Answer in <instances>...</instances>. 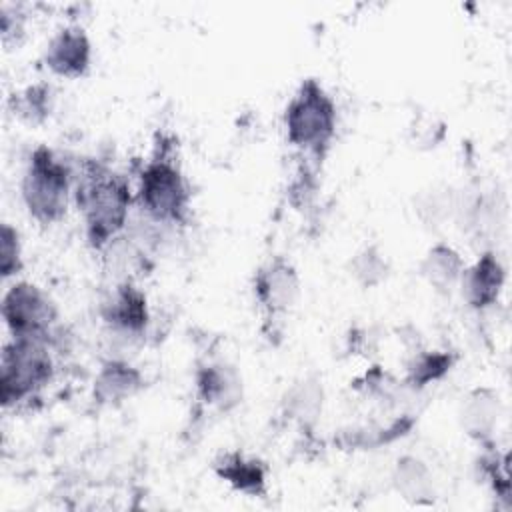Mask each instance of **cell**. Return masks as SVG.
<instances>
[{
    "mask_svg": "<svg viewBox=\"0 0 512 512\" xmlns=\"http://www.w3.org/2000/svg\"><path fill=\"white\" fill-rule=\"evenodd\" d=\"M76 204L84 218L88 244L104 250L128 224L132 192L122 176L88 160L76 186Z\"/></svg>",
    "mask_w": 512,
    "mask_h": 512,
    "instance_id": "obj_1",
    "label": "cell"
},
{
    "mask_svg": "<svg viewBox=\"0 0 512 512\" xmlns=\"http://www.w3.org/2000/svg\"><path fill=\"white\" fill-rule=\"evenodd\" d=\"M336 104L316 78H306L284 110L288 142L304 154L322 158L336 134Z\"/></svg>",
    "mask_w": 512,
    "mask_h": 512,
    "instance_id": "obj_2",
    "label": "cell"
},
{
    "mask_svg": "<svg viewBox=\"0 0 512 512\" xmlns=\"http://www.w3.org/2000/svg\"><path fill=\"white\" fill-rule=\"evenodd\" d=\"M138 202L146 216L158 224H184L190 206V188L166 144H158L154 156L140 172Z\"/></svg>",
    "mask_w": 512,
    "mask_h": 512,
    "instance_id": "obj_3",
    "label": "cell"
},
{
    "mask_svg": "<svg viewBox=\"0 0 512 512\" xmlns=\"http://www.w3.org/2000/svg\"><path fill=\"white\" fill-rule=\"evenodd\" d=\"M70 184V166L48 146L34 148L22 178V200L28 214L40 224H54L64 218Z\"/></svg>",
    "mask_w": 512,
    "mask_h": 512,
    "instance_id": "obj_4",
    "label": "cell"
},
{
    "mask_svg": "<svg viewBox=\"0 0 512 512\" xmlns=\"http://www.w3.org/2000/svg\"><path fill=\"white\" fill-rule=\"evenodd\" d=\"M54 374L50 340L12 338L2 352L0 362V402L4 408L34 396Z\"/></svg>",
    "mask_w": 512,
    "mask_h": 512,
    "instance_id": "obj_5",
    "label": "cell"
},
{
    "mask_svg": "<svg viewBox=\"0 0 512 512\" xmlns=\"http://www.w3.org/2000/svg\"><path fill=\"white\" fill-rule=\"evenodd\" d=\"M2 318L12 338H44L52 342L58 312L48 294L32 282H16L2 298Z\"/></svg>",
    "mask_w": 512,
    "mask_h": 512,
    "instance_id": "obj_6",
    "label": "cell"
},
{
    "mask_svg": "<svg viewBox=\"0 0 512 512\" xmlns=\"http://www.w3.org/2000/svg\"><path fill=\"white\" fill-rule=\"evenodd\" d=\"M254 294L268 320L290 312L300 296V278L290 260L274 256L254 274Z\"/></svg>",
    "mask_w": 512,
    "mask_h": 512,
    "instance_id": "obj_7",
    "label": "cell"
},
{
    "mask_svg": "<svg viewBox=\"0 0 512 512\" xmlns=\"http://www.w3.org/2000/svg\"><path fill=\"white\" fill-rule=\"evenodd\" d=\"M100 316L118 334L142 336L150 322L146 294L132 280H122L104 296Z\"/></svg>",
    "mask_w": 512,
    "mask_h": 512,
    "instance_id": "obj_8",
    "label": "cell"
},
{
    "mask_svg": "<svg viewBox=\"0 0 512 512\" xmlns=\"http://www.w3.org/2000/svg\"><path fill=\"white\" fill-rule=\"evenodd\" d=\"M92 60V44L80 26L58 30L44 52V64L62 78H80L88 72Z\"/></svg>",
    "mask_w": 512,
    "mask_h": 512,
    "instance_id": "obj_9",
    "label": "cell"
},
{
    "mask_svg": "<svg viewBox=\"0 0 512 512\" xmlns=\"http://www.w3.org/2000/svg\"><path fill=\"white\" fill-rule=\"evenodd\" d=\"M194 380L198 398L220 412H230L242 402V376L228 362L200 364Z\"/></svg>",
    "mask_w": 512,
    "mask_h": 512,
    "instance_id": "obj_10",
    "label": "cell"
},
{
    "mask_svg": "<svg viewBox=\"0 0 512 512\" xmlns=\"http://www.w3.org/2000/svg\"><path fill=\"white\" fill-rule=\"evenodd\" d=\"M144 388L142 372L126 360H106L92 384V398L100 406H120Z\"/></svg>",
    "mask_w": 512,
    "mask_h": 512,
    "instance_id": "obj_11",
    "label": "cell"
},
{
    "mask_svg": "<svg viewBox=\"0 0 512 512\" xmlns=\"http://www.w3.org/2000/svg\"><path fill=\"white\" fill-rule=\"evenodd\" d=\"M504 278V266L498 256L494 252H482V256L462 274V294L474 310H486L498 302Z\"/></svg>",
    "mask_w": 512,
    "mask_h": 512,
    "instance_id": "obj_12",
    "label": "cell"
},
{
    "mask_svg": "<svg viewBox=\"0 0 512 512\" xmlns=\"http://www.w3.org/2000/svg\"><path fill=\"white\" fill-rule=\"evenodd\" d=\"M214 472L236 492L246 496H264L268 490V470L258 458H250L238 450L224 452L214 462Z\"/></svg>",
    "mask_w": 512,
    "mask_h": 512,
    "instance_id": "obj_13",
    "label": "cell"
},
{
    "mask_svg": "<svg viewBox=\"0 0 512 512\" xmlns=\"http://www.w3.org/2000/svg\"><path fill=\"white\" fill-rule=\"evenodd\" d=\"M498 414L500 402L496 392L490 388H476L462 402L460 424L472 440L488 444L498 424Z\"/></svg>",
    "mask_w": 512,
    "mask_h": 512,
    "instance_id": "obj_14",
    "label": "cell"
},
{
    "mask_svg": "<svg viewBox=\"0 0 512 512\" xmlns=\"http://www.w3.org/2000/svg\"><path fill=\"white\" fill-rule=\"evenodd\" d=\"M324 404V390L318 378H302L294 382L284 398H282V410L286 418L294 420L300 428L310 430L316 426Z\"/></svg>",
    "mask_w": 512,
    "mask_h": 512,
    "instance_id": "obj_15",
    "label": "cell"
},
{
    "mask_svg": "<svg viewBox=\"0 0 512 512\" xmlns=\"http://www.w3.org/2000/svg\"><path fill=\"white\" fill-rule=\"evenodd\" d=\"M464 270L466 264L460 252L444 242L434 244L420 262L422 276L440 292H450L456 284H460Z\"/></svg>",
    "mask_w": 512,
    "mask_h": 512,
    "instance_id": "obj_16",
    "label": "cell"
},
{
    "mask_svg": "<svg viewBox=\"0 0 512 512\" xmlns=\"http://www.w3.org/2000/svg\"><path fill=\"white\" fill-rule=\"evenodd\" d=\"M398 494L414 504H426L434 498V478L430 468L416 456H402L392 472Z\"/></svg>",
    "mask_w": 512,
    "mask_h": 512,
    "instance_id": "obj_17",
    "label": "cell"
},
{
    "mask_svg": "<svg viewBox=\"0 0 512 512\" xmlns=\"http://www.w3.org/2000/svg\"><path fill=\"white\" fill-rule=\"evenodd\" d=\"M454 366V356L444 350H422L412 356L406 366V384L420 390L440 378H444Z\"/></svg>",
    "mask_w": 512,
    "mask_h": 512,
    "instance_id": "obj_18",
    "label": "cell"
},
{
    "mask_svg": "<svg viewBox=\"0 0 512 512\" xmlns=\"http://www.w3.org/2000/svg\"><path fill=\"white\" fill-rule=\"evenodd\" d=\"M412 426H414V418L400 416L392 420L388 426H368V428H354L350 432H344L338 438V442L344 448H376L406 436Z\"/></svg>",
    "mask_w": 512,
    "mask_h": 512,
    "instance_id": "obj_19",
    "label": "cell"
},
{
    "mask_svg": "<svg viewBox=\"0 0 512 512\" xmlns=\"http://www.w3.org/2000/svg\"><path fill=\"white\" fill-rule=\"evenodd\" d=\"M14 114L28 124H42L52 110V92L46 84H32L10 98Z\"/></svg>",
    "mask_w": 512,
    "mask_h": 512,
    "instance_id": "obj_20",
    "label": "cell"
},
{
    "mask_svg": "<svg viewBox=\"0 0 512 512\" xmlns=\"http://www.w3.org/2000/svg\"><path fill=\"white\" fill-rule=\"evenodd\" d=\"M388 260L376 246L362 248L350 262V274L364 288H374L382 284L388 276Z\"/></svg>",
    "mask_w": 512,
    "mask_h": 512,
    "instance_id": "obj_21",
    "label": "cell"
},
{
    "mask_svg": "<svg viewBox=\"0 0 512 512\" xmlns=\"http://www.w3.org/2000/svg\"><path fill=\"white\" fill-rule=\"evenodd\" d=\"M22 270V242L20 234L8 222L0 228V274L2 278L16 276Z\"/></svg>",
    "mask_w": 512,
    "mask_h": 512,
    "instance_id": "obj_22",
    "label": "cell"
},
{
    "mask_svg": "<svg viewBox=\"0 0 512 512\" xmlns=\"http://www.w3.org/2000/svg\"><path fill=\"white\" fill-rule=\"evenodd\" d=\"M316 174L308 168V166H302L296 174V178L290 182V188H288V198H290V204L294 208H306L312 204V200L316 198V192H318V182L314 178Z\"/></svg>",
    "mask_w": 512,
    "mask_h": 512,
    "instance_id": "obj_23",
    "label": "cell"
}]
</instances>
